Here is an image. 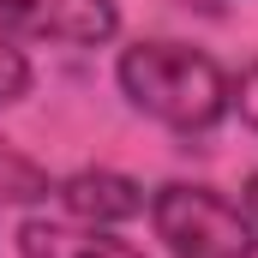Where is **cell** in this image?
Returning <instances> with one entry per match:
<instances>
[{
  "instance_id": "obj_4",
  "label": "cell",
  "mask_w": 258,
  "mask_h": 258,
  "mask_svg": "<svg viewBox=\"0 0 258 258\" xmlns=\"http://www.w3.org/2000/svg\"><path fill=\"white\" fill-rule=\"evenodd\" d=\"M54 198H60V216L90 222V228H120L144 210V186L114 168H78L54 186Z\"/></svg>"
},
{
  "instance_id": "obj_1",
  "label": "cell",
  "mask_w": 258,
  "mask_h": 258,
  "mask_svg": "<svg viewBox=\"0 0 258 258\" xmlns=\"http://www.w3.org/2000/svg\"><path fill=\"white\" fill-rule=\"evenodd\" d=\"M114 84L144 120H156L168 132H210L216 120H228V96H234V78L204 48L168 42V36L120 48Z\"/></svg>"
},
{
  "instance_id": "obj_9",
  "label": "cell",
  "mask_w": 258,
  "mask_h": 258,
  "mask_svg": "<svg viewBox=\"0 0 258 258\" xmlns=\"http://www.w3.org/2000/svg\"><path fill=\"white\" fill-rule=\"evenodd\" d=\"M246 210H252V222H258V168L246 174Z\"/></svg>"
},
{
  "instance_id": "obj_2",
  "label": "cell",
  "mask_w": 258,
  "mask_h": 258,
  "mask_svg": "<svg viewBox=\"0 0 258 258\" xmlns=\"http://www.w3.org/2000/svg\"><path fill=\"white\" fill-rule=\"evenodd\" d=\"M168 258H258V222L246 204L204 180H168L144 198Z\"/></svg>"
},
{
  "instance_id": "obj_8",
  "label": "cell",
  "mask_w": 258,
  "mask_h": 258,
  "mask_svg": "<svg viewBox=\"0 0 258 258\" xmlns=\"http://www.w3.org/2000/svg\"><path fill=\"white\" fill-rule=\"evenodd\" d=\"M228 114H240V126L258 132V60L234 78V96H228Z\"/></svg>"
},
{
  "instance_id": "obj_6",
  "label": "cell",
  "mask_w": 258,
  "mask_h": 258,
  "mask_svg": "<svg viewBox=\"0 0 258 258\" xmlns=\"http://www.w3.org/2000/svg\"><path fill=\"white\" fill-rule=\"evenodd\" d=\"M54 192L48 168L36 156H24L12 138H0V204H36V198Z\"/></svg>"
},
{
  "instance_id": "obj_5",
  "label": "cell",
  "mask_w": 258,
  "mask_h": 258,
  "mask_svg": "<svg viewBox=\"0 0 258 258\" xmlns=\"http://www.w3.org/2000/svg\"><path fill=\"white\" fill-rule=\"evenodd\" d=\"M12 240H18V258H144L132 240L72 216H24Z\"/></svg>"
},
{
  "instance_id": "obj_3",
  "label": "cell",
  "mask_w": 258,
  "mask_h": 258,
  "mask_svg": "<svg viewBox=\"0 0 258 258\" xmlns=\"http://www.w3.org/2000/svg\"><path fill=\"white\" fill-rule=\"evenodd\" d=\"M0 30L60 48H102L120 36L114 0H0Z\"/></svg>"
},
{
  "instance_id": "obj_7",
  "label": "cell",
  "mask_w": 258,
  "mask_h": 258,
  "mask_svg": "<svg viewBox=\"0 0 258 258\" xmlns=\"http://www.w3.org/2000/svg\"><path fill=\"white\" fill-rule=\"evenodd\" d=\"M24 96H30V54L0 30V108H12Z\"/></svg>"
}]
</instances>
